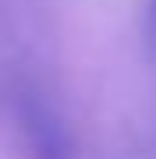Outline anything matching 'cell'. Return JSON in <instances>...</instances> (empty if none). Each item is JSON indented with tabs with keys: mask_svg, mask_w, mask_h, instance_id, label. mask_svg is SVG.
<instances>
[{
	"mask_svg": "<svg viewBox=\"0 0 156 159\" xmlns=\"http://www.w3.org/2000/svg\"><path fill=\"white\" fill-rule=\"evenodd\" d=\"M153 29H156V0H153Z\"/></svg>",
	"mask_w": 156,
	"mask_h": 159,
	"instance_id": "1",
	"label": "cell"
}]
</instances>
